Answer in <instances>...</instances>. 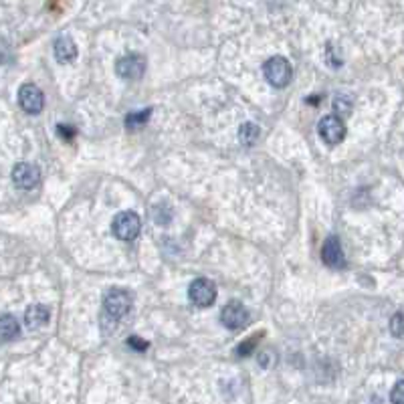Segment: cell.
I'll list each match as a JSON object with an SVG mask.
<instances>
[{
    "mask_svg": "<svg viewBox=\"0 0 404 404\" xmlns=\"http://www.w3.org/2000/svg\"><path fill=\"white\" fill-rule=\"evenodd\" d=\"M116 71L118 75L125 81H136L142 79V75L146 73V59L138 53H129L116 63Z\"/></svg>",
    "mask_w": 404,
    "mask_h": 404,
    "instance_id": "obj_5",
    "label": "cell"
},
{
    "mask_svg": "<svg viewBox=\"0 0 404 404\" xmlns=\"http://www.w3.org/2000/svg\"><path fill=\"white\" fill-rule=\"evenodd\" d=\"M403 380H398L396 382V386H394V390H392V404H404L403 403Z\"/></svg>",
    "mask_w": 404,
    "mask_h": 404,
    "instance_id": "obj_22",
    "label": "cell"
},
{
    "mask_svg": "<svg viewBox=\"0 0 404 404\" xmlns=\"http://www.w3.org/2000/svg\"><path fill=\"white\" fill-rule=\"evenodd\" d=\"M21 334V326L14 315L4 313L0 315V342H12Z\"/></svg>",
    "mask_w": 404,
    "mask_h": 404,
    "instance_id": "obj_13",
    "label": "cell"
},
{
    "mask_svg": "<svg viewBox=\"0 0 404 404\" xmlns=\"http://www.w3.org/2000/svg\"><path fill=\"white\" fill-rule=\"evenodd\" d=\"M255 340L257 338H251L247 342H243L239 348H237V356H249L251 352H253V348H255Z\"/></svg>",
    "mask_w": 404,
    "mask_h": 404,
    "instance_id": "obj_21",
    "label": "cell"
},
{
    "mask_svg": "<svg viewBox=\"0 0 404 404\" xmlns=\"http://www.w3.org/2000/svg\"><path fill=\"white\" fill-rule=\"evenodd\" d=\"M57 131H59V136H61L63 140H71L75 136V129L69 127V125H57Z\"/></svg>",
    "mask_w": 404,
    "mask_h": 404,
    "instance_id": "obj_23",
    "label": "cell"
},
{
    "mask_svg": "<svg viewBox=\"0 0 404 404\" xmlns=\"http://www.w3.org/2000/svg\"><path fill=\"white\" fill-rule=\"evenodd\" d=\"M140 228H142V220H140V217L136 213H131V211H124V213L116 215L114 222H111V231H114V235L120 241H131V239H136L138 233H140Z\"/></svg>",
    "mask_w": 404,
    "mask_h": 404,
    "instance_id": "obj_4",
    "label": "cell"
},
{
    "mask_svg": "<svg viewBox=\"0 0 404 404\" xmlns=\"http://www.w3.org/2000/svg\"><path fill=\"white\" fill-rule=\"evenodd\" d=\"M263 73H265V79L277 87V89H283L289 85L291 81V75H293V69H291V63L287 61L285 57L281 55H275L271 59H267L265 65H263Z\"/></svg>",
    "mask_w": 404,
    "mask_h": 404,
    "instance_id": "obj_1",
    "label": "cell"
},
{
    "mask_svg": "<svg viewBox=\"0 0 404 404\" xmlns=\"http://www.w3.org/2000/svg\"><path fill=\"white\" fill-rule=\"evenodd\" d=\"M172 215H174V211L170 209L168 202H158L154 206V220L158 224H168L172 220Z\"/></svg>",
    "mask_w": 404,
    "mask_h": 404,
    "instance_id": "obj_17",
    "label": "cell"
},
{
    "mask_svg": "<svg viewBox=\"0 0 404 404\" xmlns=\"http://www.w3.org/2000/svg\"><path fill=\"white\" fill-rule=\"evenodd\" d=\"M127 345H129V348H134V350H138V352L148 350V342H146V340H142V338H138V336H131V338L127 340Z\"/></svg>",
    "mask_w": 404,
    "mask_h": 404,
    "instance_id": "obj_20",
    "label": "cell"
},
{
    "mask_svg": "<svg viewBox=\"0 0 404 404\" xmlns=\"http://www.w3.org/2000/svg\"><path fill=\"white\" fill-rule=\"evenodd\" d=\"M103 310L111 319H122L131 310V295L124 289H109L103 297Z\"/></svg>",
    "mask_w": 404,
    "mask_h": 404,
    "instance_id": "obj_2",
    "label": "cell"
},
{
    "mask_svg": "<svg viewBox=\"0 0 404 404\" xmlns=\"http://www.w3.org/2000/svg\"><path fill=\"white\" fill-rule=\"evenodd\" d=\"M188 297L196 308H211L217 299V285L211 279H194L188 287Z\"/></svg>",
    "mask_w": 404,
    "mask_h": 404,
    "instance_id": "obj_3",
    "label": "cell"
},
{
    "mask_svg": "<svg viewBox=\"0 0 404 404\" xmlns=\"http://www.w3.org/2000/svg\"><path fill=\"white\" fill-rule=\"evenodd\" d=\"M332 107H334L336 118H340V120H342V118H348V116L352 114V107H354L352 97H348V95H336Z\"/></svg>",
    "mask_w": 404,
    "mask_h": 404,
    "instance_id": "obj_16",
    "label": "cell"
},
{
    "mask_svg": "<svg viewBox=\"0 0 404 404\" xmlns=\"http://www.w3.org/2000/svg\"><path fill=\"white\" fill-rule=\"evenodd\" d=\"M220 321L224 328L237 332V330H243L247 323H249V311L243 308V304L239 301H231L226 304L222 311H220Z\"/></svg>",
    "mask_w": 404,
    "mask_h": 404,
    "instance_id": "obj_7",
    "label": "cell"
},
{
    "mask_svg": "<svg viewBox=\"0 0 404 404\" xmlns=\"http://www.w3.org/2000/svg\"><path fill=\"white\" fill-rule=\"evenodd\" d=\"M19 103H21V107H23L27 114L36 116V114H41L43 107H45V95H43V92H41L36 85L25 83V85L19 89Z\"/></svg>",
    "mask_w": 404,
    "mask_h": 404,
    "instance_id": "obj_8",
    "label": "cell"
},
{
    "mask_svg": "<svg viewBox=\"0 0 404 404\" xmlns=\"http://www.w3.org/2000/svg\"><path fill=\"white\" fill-rule=\"evenodd\" d=\"M150 116H152V109H142V111L129 114V116L125 118V127H127L129 131H138V129H142L144 125L148 124Z\"/></svg>",
    "mask_w": 404,
    "mask_h": 404,
    "instance_id": "obj_15",
    "label": "cell"
},
{
    "mask_svg": "<svg viewBox=\"0 0 404 404\" xmlns=\"http://www.w3.org/2000/svg\"><path fill=\"white\" fill-rule=\"evenodd\" d=\"M392 334H394L396 338L403 336V313H401V311L392 317Z\"/></svg>",
    "mask_w": 404,
    "mask_h": 404,
    "instance_id": "obj_18",
    "label": "cell"
},
{
    "mask_svg": "<svg viewBox=\"0 0 404 404\" xmlns=\"http://www.w3.org/2000/svg\"><path fill=\"white\" fill-rule=\"evenodd\" d=\"M12 182L21 190H32L41 182V170L31 162H19L12 168Z\"/></svg>",
    "mask_w": 404,
    "mask_h": 404,
    "instance_id": "obj_6",
    "label": "cell"
},
{
    "mask_svg": "<svg viewBox=\"0 0 404 404\" xmlns=\"http://www.w3.org/2000/svg\"><path fill=\"white\" fill-rule=\"evenodd\" d=\"M317 131H319L321 140L328 142L330 146L340 144V142H343V138H345V125H343L342 120L336 118V116H326V118L317 124Z\"/></svg>",
    "mask_w": 404,
    "mask_h": 404,
    "instance_id": "obj_9",
    "label": "cell"
},
{
    "mask_svg": "<svg viewBox=\"0 0 404 404\" xmlns=\"http://www.w3.org/2000/svg\"><path fill=\"white\" fill-rule=\"evenodd\" d=\"M259 136H261L259 125L251 124V122L243 124L241 125V129H239V140H241V144H243V146H247V148L255 146V144L259 142Z\"/></svg>",
    "mask_w": 404,
    "mask_h": 404,
    "instance_id": "obj_14",
    "label": "cell"
},
{
    "mask_svg": "<svg viewBox=\"0 0 404 404\" xmlns=\"http://www.w3.org/2000/svg\"><path fill=\"white\" fill-rule=\"evenodd\" d=\"M53 53L59 63H71L77 57V45L69 34H61L53 45Z\"/></svg>",
    "mask_w": 404,
    "mask_h": 404,
    "instance_id": "obj_11",
    "label": "cell"
},
{
    "mask_svg": "<svg viewBox=\"0 0 404 404\" xmlns=\"http://www.w3.org/2000/svg\"><path fill=\"white\" fill-rule=\"evenodd\" d=\"M273 358H275V354H273L271 350H265V352L259 354V364H261L263 368H269V366L273 364Z\"/></svg>",
    "mask_w": 404,
    "mask_h": 404,
    "instance_id": "obj_19",
    "label": "cell"
},
{
    "mask_svg": "<svg viewBox=\"0 0 404 404\" xmlns=\"http://www.w3.org/2000/svg\"><path fill=\"white\" fill-rule=\"evenodd\" d=\"M51 321V310L43 304H34L29 310L25 311V323L31 328V330H39V328H45L47 323Z\"/></svg>",
    "mask_w": 404,
    "mask_h": 404,
    "instance_id": "obj_12",
    "label": "cell"
},
{
    "mask_svg": "<svg viewBox=\"0 0 404 404\" xmlns=\"http://www.w3.org/2000/svg\"><path fill=\"white\" fill-rule=\"evenodd\" d=\"M321 261L332 267V269H340L345 267V255H343L342 243L338 237H328L323 247H321Z\"/></svg>",
    "mask_w": 404,
    "mask_h": 404,
    "instance_id": "obj_10",
    "label": "cell"
}]
</instances>
